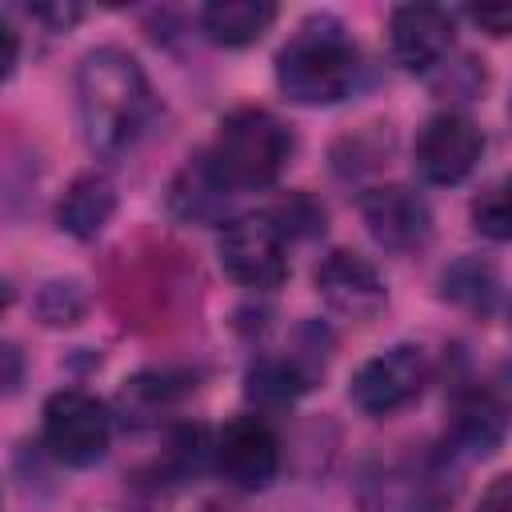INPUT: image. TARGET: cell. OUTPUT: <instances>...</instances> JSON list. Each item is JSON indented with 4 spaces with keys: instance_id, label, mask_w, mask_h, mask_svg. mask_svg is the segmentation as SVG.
Masks as SVG:
<instances>
[{
    "instance_id": "obj_1",
    "label": "cell",
    "mask_w": 512,
    "mask_h": 512,
    "mask_svg": "<svg viewBox=\"0 0 512 512\" xmlns=\"http://www.w3.org/2000/svg\"><path fill=\"white\" fill-rule=\"evenodd\" d=\"M196 264L168 236H140L104 264V300L136 332L160 336L188 320L196 304Z\"/></svg>"
},
{
    "instance_id": "obj_2",
    "label": "cell",
    "mask_w": 512,
    "mask_h": 512,
    "mask_svg": "<svg viewBox=\"0 0 512 512\" xmlns=\"http://www.w3.org/2000/svg\"><path fill=\"white\" fill-rule=\"evenodd\" d=\"M76 112L92 152H124L152 116V88L140 60L116 44L92 48L76 68Z\"/></svg>"
},
{
    "instance_id": "obj_3",
    "label": "cell",
    "mask_w": 512,
    "mask_h": 512,
    "mask_svg": "<svg viewBox=\"0 0 512 512\" xmlns=\"http://www.w3.org/2000/svg\"><path fill=\"white\" fill-rule=\"evenodd\" d=\"M360 52L336 16H308L276 52V84L292 104L324 108L352 96Z\"/></svg>"
},
{
    "instance_id": "obj_4",
    "label": "cell",
    "mask_w": 512,
    "mask_h": 512,
    "mask_svg": "<svg viewBox=\"0 0 512 512\" xmlns=\"http://www.w3.org/2000/svg\"><path fill=\"white\" fill-rule=\"evenodd\" d=\"M204 156L232 196L252 192V188H268L292 156V132L268 108L240 104L220 120L216 140Z\"/></svg>"
},
{
    "instance_id": "obj_5",
    "label": "cell",
    "mask_w": 512,
    "mask_h": 512,
    "mask_svg": "<svg viewBox=\"0 0 512 512\" xmlns=\"http://www.w3.org/2000/svg\"><path fill=\"white\" fill-rule=\"evenodd\" d=\"M112 440V416L108 404L96 400L84 388H60L44 400L40 416V444L52 460L68 468H88L108 452Z\"/></svg>"
},
{
    "instance_id": "obj_6",
    "label": "cell",
    "mask_w": 512,
    "mask_h": 512,
    "mask_svg": "<svg viewBox=\"0 0 512 512\" xmlns=\"http://www.w3.org/2000/svg\"><path fill=\"white\" fill-rule=\"evenodd\" d=\"M428 376H432V364L420 344H392L388 352L364 360L352 372L348 400L364 416H392L424 392Z\"/></svg>"
},
{
    "instance_id": "obj_7",
    "label": "cell",
    "mask_w": 512,
    "mask_h": 512,
    "mask_svg": "<svg viewBox=\"0 0 512 512\" xmlns=\"http://www.w3.org/2000/svg\"><path fill=\"white\" fill-rule=\"evenodd\" d=\"M220 264L224 272L256 292H276L288 280V252H284V236L280 228L264 216H236L220 228L216 240Z\"/></svg>"
},
{
    "instance_id": "obj_8",
    "label": "cell",
    "mask_w": 512,
    "mask_h": 512,
    "mask_svg": "<svg viewBox=\"0 0 512 512\" xmlns=\"http://www.w3.org/2000/svg\"><path fill=\"white\" fill-rule=\"evenodd\" d=\"M484 156V132L472 116L444 108L432 112L412 140V164L428 184H460Z\"/></svg>"
},
{
    "instance_id": "obj_9",
    "label": "cell",
    "mask_w": 512,
    "mask_h": 512,
    "mask_svg": "<svg viewBox=\"0 0 512 512\" xmlns=\"http://www.w3.org/2000/svg\"><path fill=\"white\" fill-rule=\"evenodd\" d=\"M356 208H360L368 236L384 252L408 256L432 240V212H428L424 196L412 192L408 184H376V188L360 192Z\"/></svg>"
},
{
    "instance_id": "obj_10",
    "label": "cell",
    "mask_w": 512,
    "mask_h": 512,
    "mask_svg": "<svg viewBox=\"0 0 512 512\" xmlns=\"http://www.w3.org/2000/svg\"><path fill=\"white\" fill-rule=\"evenodd\" d=\"M216 472L244 492H260L280 472V440L264 416H236L216 436Z\"/></svg>"
},
{
    "instance_id": "obj_11",
    "label": "cell",
    "mask_w": 512,
    "mask_h": 512,
    "mask_svg": "<svg viewBox=\"0 0 512 512\" xmlns=\"http://www.w3.org/2000/svg\"><path fill=\"white\" fill-rule=\"evenodd\" d=\"M316 296L344 320H372L384 304H388V288L384 276L376 272L372 260H364L352 248H332L316 272H312Z\"/></svg>"
},
{
    "instance_id": "obj_12",
    "label": "cell",
    "mask_w": 512,
    "mask_h": 512,
    "mask_svg": "<svg viewBox=\"0 0 512 512\" xmlns=\"http://www.w3.org/2000/svg\"><path fill=\"white\" fill-rule=\"evenodd\" d=\"M456 36V16L440 4H400L388 16V52L404 72H432Z\"/></svg>"
},
{
    "instance_id": "obj_13",
    "label": "cell",
    "mask_w": 512,
    "mask_h": 512,
    "mask_svg": "<svg viewBox=\"0 0 512 512\" xmlns=\"http://www.w3.org/2000/svg\"><path fill=\"white\" fill-rule=\"evenodd\" d=\"M508 432V408L488 384H460L448 396V444L464 456H488Z\"/></svg>"
},
{
    "instance_id": "obj_14",
    "label": "cell",
    "mask_w": 512,
    "mask_h": 512,
    "mask_svg": "<svg viewBox=\"0 0 512 512\" xmlns=\"http://www.w3.org/2000/svg\"><path fill=\"white\" fill-rule=\"evenodd\" d=\"M448 500L452 488L436 464L388 468L364 488V512H440Z\"/></svg>"
},
{
    "instance_id": "obj_15",
    "label": "cell",
    "mask_w": 512,
    "mask_h": 512,
    "mask_svg": "<svg viewBox=\"0 0 512 512\" xmlns=\"http://www.w3.org/2000/svg\"><path fill=\"white\" fill-rule=\"evenodd\" d=\"M116 212V184L104 176V172H80L64 196H60V208H56V220L68 236L76 240H96L104 232V224L112 220Z\"/></svg>"
},
{
    "instance_id": "obj_16",
    "label": "cell",
    "mask_w": 512,
    "mask_h": 512,
    "mask_svg": "<svg viewBox=\"0 0 512 512\" xmlns=\"http://www.w3.org/2000/svg\"><path fill=\"white\" fill-rule=\"evenodd\" d=\"M272 20H276L272 0H212L200 8V32L224 48L256 44L272 28Z\"/></svg>"
},
{
    "instance_id": "obj_17",
    "label": "cell",
    "mask_w": 512,
    "mask_h": 512,
    "mask_svg": "<svg viewBox=\"0 0 512 512\" xmlns=\"http://www.w3.org/2000/svg\"><path fill=\"white\" fill-rule=\"evenodd\" d=\"M316 376H324L320 368H312L300 352L292 356H264L248 368L244 376V392L256 404H292L300 392H308L316 384Z\"/></svg>"
},
{
    "instance_id": "obj_18",
    "label": "cell",
    "mask_w": 512,
    "mask_h": 512,
    "mask_svg": "<svg viewBox=\"0 0 512 512\" xmlns=\"http://www.w3.org/2000/svg\"><path fill=\"white\" fill-rule=\"evenodd\" d=\"M232 192L220 184V176L212 172L208 156H196L192 164L180 168V176L172 180L168 188V208L180 216V220H192V224H208L216 220V212L224 208Z\"/></svg>"
},
{
    "instance_id": "obj_19",
    "label": "cell",
    "mask_w": 512,
    "mask_h": 512,
    "mask_svg": "<svg viewBox=\"0 0 512 512\" xmlns=\"http://www.w3.org/2000/svg\"><path fill=\"white\" fill-rule=\"evenodd\" d=\"M440 296L472 308V312H488L496 300V272L484 260H456L444 276H440Z\"/></svg>"
},
{
    "instance_id": "obj_20",
    "label": "cell",
    "mask_w": 512,
    "mask_h": 512,
    "mask_svg": "<svg viewBox=\"0 0 512 512\" xmlns=\"http://www.w3.org/2000/svg\"><path fill=\"white\" fill-rule=\"evenodd\" d=\"M184 392H188V376H180V372H140V376L124 380L120 404H124V412L144 420V416H156L160 408H168Z\"/></svg>"
},
{
    "instance_id": "obj_21",
    "label": "cell",
    "mask_w": 512,
    "mask_h": 512,
    "mask_svg": "<svg viewBox=\"0 0 512 512\" xmlns=\"http://www.w3.org/2000/svg\"><path fill=\"white\" fill-rule=\"evenodd\" d=\"M268 220L280 228V236L288 240H308L316 232H324V204L312 196V192H288L280 196L272 208H268Z\"/></svg>"
},
{
    "instance_id": "obj_22",
    "label": "cell",
    "mask_w": 512,
    "mask_h": 512,
    "mask_svg": "<svg viewBox=\"0 0 512 512\" xmlns=\"http://www.w3.org/2000/svg\"><path fill=\"white\" fill-rule=\"evenodd\" d=\"M468 216H472V228L480 236H488V240H512V176L488 184L472 200Z\"/></svg>"
},
{
    "instance_id": "obj_23",
    "label": "cell",
    "mask_w": 512,
    "mask_h": 512,
    "mask_svg": "<svg viewBox=\"0 0 512 512\" xmlns=\"http://www.w3.org/2000/svg\"><path fill=\"white\" fill-rule=\"evenodd\" d=\"M84 308H88V296L80 292L76 280H48L40 288V296H36V316L48 328H72V324H80Z\"/></svg>"
},
{
    "instance_id": "obj_24",
    "label": "cell",
    "mask_w": 512,
    "mask_h": 512,
    "mask_svg": "<svg viewBox=\"0 0 512 512\" xmlns=\"http://www.w3.org/2000/svg\"><path fill=\"white\" fill-rule=\"evenodd\" d=\"M464 16L488 36H512V4H468Z\"/></svg>"
},
{
    "instance_id": "obj_25",
    "label": "cell",
    "mask_w": 512,
    "mask_h": 512,
    "mask_svg": "<svg viewBox=\"0 0 512 512\" xmlns=\"http://www.w3.org/2000/svg\"><path fill=\"white\" fill-rule=\"evenodd\" d=\"M472 512H512V472H500L476 500Z\"/></svg>"
},
{
    "instance_id": "obj_26",
    "label": "cell",
    "mask_w": 512,
    "mask_h": 512,
    "mask_svg": "<svg viewBox=\"0 0 512 512\" xmlns=\"http://www.w3.org/2000/svg\"><path fill=\"white\" fill-rule=\"evenodd\" d=\"M4 364H8V372H4V392H16V388H20V352H16L12 344H4Z\"/></svg>"
},
{
    "instance_id": "obj_27",
    "label": "cell",
    "mask_w": 512,
    "mask_h": 512,
    "mask_svg": "<svg viewBox=\"0 0 512 512\" xmlns=\"http://www.w3.org/2000/svg\"><path fill=\"white\" fill-rule=\"evenodd\" d=\"M0 32H4V44H8V56H4V76H12V72H16V56H20V44H16V28L4 20V24H0Z\"/></svg>"
},
{
    "instance_id": "obj_28",
    "label": "cell",
    "mask_w": 512,
    "mask_h": 512,
    "mask_svg": "<svg viewBox=\"0 0 512 512\" xmlns=\"http://www.w3.org/2000/svg\"><path fill=\"white\" fill-rule=\"evenodd\" d=\"M508 116H512V104H508Z\"/></svg>"
}]
</instances>
